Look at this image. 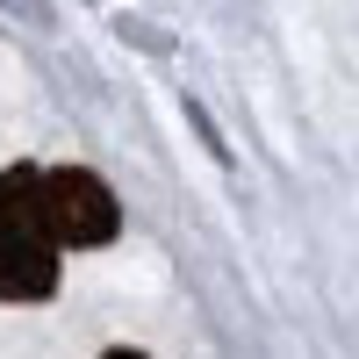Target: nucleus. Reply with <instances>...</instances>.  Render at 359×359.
I'll use <instances>...</instances> for the list:
<instances>
[{
	"mask_svg": "<svg viewBox=\"0 0 359 359\" xmlns=\"http://www.w3.org/2000/svg\"><path fill=\"white\" fill-rule=\"evenodd\" d=\"M108 359H144V352H108Z\"/></svg>",
	"mask_w": 359,
	"mask_h": 359,
	"instance_id": "3",
	"label": "nucleus"
},
{
	"mask_svg": "<svg viewBox=\"0 0 359 359\" xmlns=\"http://www.w3.org/2000/svg\"><path fill=\"white\" fill-rule=\"evenodd\" d=\"M36 201H43V230L57 237V252H86V245H108L115 230H123V208L115 194L101 187L86 165H50L36 172Z\"/></svg>",
	"mask_w": 359,
	"mask_h": 359,
	"instance_id": "2",
	"label": "nucleus"
},
{
	"mask_svg": "<svg viewBox=\"0 0 359 359\" xmlns=\"http://www.w3.org/2000/svg\"><path fill=\"white\" fill-rule=\"evenodd\" d=\"M57 287V237L43 230L36 165L0 172V302H43Z\"/></svg>",
	"mask_w": 359,
	"mask_h": 359,
	"instance_id": "1",
	"label": "nucleus"
}]
</instances>
